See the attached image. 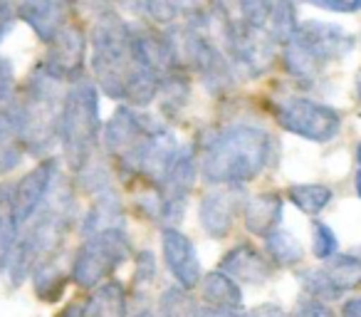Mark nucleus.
Instances as JSON below:
<instances>
[{"label": "nucleus", "mask_w": 361, "mask_h": 317, "mask_svg": "<svg viewBox=\"0 0 361 317\" xmlns=\"http://www.w3.org/2000/svg\"><path fill=\"white\" fill-rule=\"evenodd\" d=\"M99 92L87 77L70 82V90L62 97L60 129L57 141L62 144V156L67 167L80 174L92 164L94 146L99 141Z\"/></svg>", "instance_id": "39448f33"}, {"label": "nucleus", "mask_w": 361, "mask_h": 317, "mask_svg": "<svg viewBox=\"0 0 361 317\" xmlns=\"http://www.w3.org/2000/svg\"><path fill=\"white\" fill-rule=\"evenodd\" d=\"M198 317H250V315H247V312H240V310H231V307L206 305V307H198Z\"/></svg>", "instance_id": "473e14b6"}, {"label": "nucleus", "mask_w": 361, "mask_h": 317, "mask_svg": "<svg viewBox=\"0 0 361 317\" xmlns=\"http://www.w3.org/2000/svg\"><path fill=\"white\" fill-rule=\"evenodd\" d=\"M32 282H35V295L45 302H55L62 297L67 287V275L55 265V263H42L35 273H32Z\"/></svg>", "instance_id": "5701e85b"}, {"label": "nucleus", "mask_w": 361, "mask_h": 317, "mask_svg": "<svg viewBox=\"0 0 361 317\" xmlns=\"http://www.w3.org/2000/svg\"><path fill=\"white\" fill-rule=\"evenodd\" d=\"M82 317H126V290L114 280L99 285L87 297Z\"/></svg>", "instance_id": "6ab92c4d"}, {"label": "nucleus", "mask_w": 361, "mask_h": 317, "mask_svg": "<svg viewBox=\"0 0 361 317\" xmlns=\"http://www.w3.org/2000/svg\"><path fill=\"white\" fill-rule=\"evenodd\" d=\"M16 20H18V11L13 6V0H0V42L13 30Z\"/></svg>", "instance_id": "2f4dec72"}, {"label": "nucleus", "mask_w": 361, "mask_h": 317, "mask_svg": "<svg viewBox=\"0 0 361 317\" xmlns=\"http://www.w3.org/2000/svg\"><path fill=\"white\" fill-rule=\"evenodd\" d=\"M354 189H356V196L361 198V144L356 146V179H354Z\"/></svg>", "instance_id": "c9c22d12"}, {"label": "nucleus", "mask_w": 361, "mask_h": 317, "mask_svg": "<svg viewBox=\"0 0 361 317\" xmlns=\"http://www.w3.org/2000/svg\"><path fill=\"white\" fill-rule=\"evenodd\" d=\"M164 129V121L141 114L139 109L126 104L119 107L106 121L104 131H102V144L124 177L141 179V164H144L146 151H149L154 136Z\"/></svg>", "instance_id": "0eeeda50"}, {"label": "nucleus", "mask_w": 361, "mask_h": 317, "mask_svg": "<svg viewBox=\"0 0 361 317\" xmlns=\"http://www.w3.org/2000/svg\"><path fill=\"white\" fill-rule=\"evenodd\" d=\"M161 317H198V305L183 287H169L161 295Z\"/></svg>", "instance_id": "393cba45"}, {"label": "nucleus", "mask_w": 361, "mask_h": 317, "mask_svg": "<svg viewBox=\"0 0 361 317\" xmlns=\"http://www.w3.org/2000/svg\"><path fill=\"white\" fill-rule=\"evenodd\" d=\"M341 317H361V297H351L341 305Z\"/></svg>", "instance_id": "f704fd0d"}, {"label": "nucleus", "mask_w": 361, "mask_h": 317, "mask_svg": "<svg viewBox=\"0 0 361 317\" xmlns=\"http://www.w3.org/2000/svg\"><path fill=\"white\" fill-rule=\"evenodd\" d=\"M272 114L285 131L317 144H326L341 131L339 112L305 95L280 97L277 102H272Z\"/></svg>", "instance_id": "1a4fd4ad"}, {"label": "nucleus", "mask_w": 361, "mask_h": 317, "mask_svg": "<svg viewBox=\"0 0 361 317\" xmlns=\"http://www.w3.org/2000/svg\"><path fill=\"white\" fill-rule=\"evenodd\" d=\"M319 270L324 273L326 282L339 297L341 292L361 290V256H354V253L334 256L329 261H324V265Z\"/></svg>", "instance_id": "a211bd4d"}, {"label": "nucleus", "mask_w": 361, "mask_h": 317, "mask_svg": "<svg viewBox=\"0 0 361 317\" xmlns=\"http://www.w3.org/2000/svg\"><path fill=\"white\" fill-rule=\"evenodd\" d=\"M250 317H287V312L282 310L280 305H272V302H265V305H257L255 310L247 312Z\"/></svg>", "instance_id": "72a5a7b5"}, {"label": "nucleus", "mask_w": 361, "mask_h": 317, "mask_svg": "<svg viewBox=\"0 0 361 317\" xmlns=\"http://www.w3.org/2000/svg\"><path fill=\"white\" fill-rule=\"evenodd\" d=\"M92 72L106 97L139 109L159 97L161 72L146 47L141 25L134 28L111 8L92 28Z\"/></svg>", "instance_id": "f257e3e1"}, {"label": "nucleus", "mask_w": 361, "mask_h": 317, "mask_svg": "<svg viewBox=\"0 0 361 317\" xmlns=\"http://www.w3.org/2000/svg\"><path fill=\"white\" fill-rule=\"evenodd\" d=\"M134 317H154V315H151V312L149 310H141V312H136V315Z\"/></svg>", "instance_id": "58836bf2"}, {"label": "nucleus", "mask_w": 361, "mask_h": 317, "mask_svg": "<svg viewBox=\"0 0 361 317\" xmlns=\"http://www.w3.org/2000/svg\"><path fill=\"white\" fill-rule=\"evenodd\" d=\"M180 16L178 0H144V18L159 23V25H173V20Z\"/></svg>", "instance_id": "bb28decb"}, {"label": "nucleus", "mask_w": 361, "mask_h": 317, "mask_svg": "<svg viewBox=\"0 0 361 317\" xmlns=\"http://www.w3.org/2000/svg\"><path fill=\"white\" fill-rule=\"evenodd\" d=\"M72 0H20L16 6L18 20H23L42 42H50L67 25Z\"/></svg>", "instance_id": "4468645a"}, {"label": "nucleus", "mask_w": 361, "mask_h": 317, "mask_svg": "<svg viewBox=\"0 0 361 317\" xmlns=\"http://www.w3.org/2000/svg\"><path fill=\"white\" fill-rule=\"evenodd\" d=\"M23 154H25V146L20 141L18 114L11 100L0 107V177L16 172L23 162Z\"/></svg>", "instance_id": "f3484780"}, {"label": "nucleus", "mask_w": 361, "mask_h": 317, "mask_svg": "<svg viewBox=\"0 0 361 317\" xmlns=\"http://www.w3.org/2000/svg\"><path fill=\"white\" fill-rule=\"evenodd\" d=\"M307 6L322 8L329 13H359L361 0H305Z\"/></svg>", "instance_id": "7c9ffc66"}, {"label": "nucleus", "mask_w": 361, "mask_h": 317, "mask_svg": "<svg viewBox=\"0 0 361 317\" xmlns=\"http://www.w3.org/2000/svg\"><path fill=\"white\" fill-rule=\"evenodd\" d=\"M245 196H243L240 186H223L216 191L206 193L198 208V218H201V228L211 238H223L231 231L233 221L240 213Z\"/></svg>", "instance_id": "ddd939ff"}, {"label": "nucleus", "mask_w": 361, "mask_h": 317, "mask_svg": "<svg viewBox=\"0 0 361 317\" xmlns=\"http://www.w3.org/2000/svg\"><path fill=\"white\" fill-rule=\"evenodd\" d=\"M62 317H82V307L80 305H70L65 312H62Z\"/></svg>", "instance_id": "e433bc0d"}, {"label": "nucleus", "mask_w": 361, "mask_h": 317, "mask_svg": "<svg viewBox=\"0 0 361 317\" xmlns=\"http://www.w3.org/2000/svg\"><path fill=\"white\" fill-rule=\"evenodd\" d=\"M13 90H16V70H13V62L0 55V107L13 100Z\"/></svg>", "instance_id": "c85d7f7f"}, {"label": "nucleus", "mask_w": 361, "mask_h": 317, "mask_svg": "<svg viewBox=\"0 0 361 317\" xmlns=\"http://www.w3.org/2000/svg\"><path fill=\"white\" fill-rule=\"evenodd\" d=\"M161 248H164L166 268L176 277L178 287L193 290L196 285H201V277H203L201 261H198L196 246L191 243V238L183 236L178 228H164Z\"/></svg>", "instance_id": "f8f14e48"}, {"label": "nucleus", "mask_w": 361, "mask_h": 317, "mask_svg": "<svg viewBox=\"0 0 361 317\" xmlns=\"http://www.w3.org/2000/svg\"><path fill=\"white\" fill-rule=\"evenodd\" d=\"M11 186L13 184H6L0 189V270H6L8 258H11L18 238V226L11 213Z\"/></svg>", "instance_id": "b1692460"}, {"label": "nucleus", "mask_w": 361, "mask_h": 317, "mask_svg": "<svg viewBox=\"0 0 361 317\" xmlns=\"http://www.w3.org/2000/svg\"><path fill=\"white\" fill-rule=\"evenodd\" d=\"M154 275H156V263H154V256L151 251L141 253L139 261H136V270H134V290H144L154 282Z\"/></svg>", "instance_id": "cd10ccee"}, {"label": "nucleus", "mask_w": 361, "mask_h": 317, "mask_svg": "<svg viewBox=\"0 0 361 317\" xmlns=\"http://www.w3.org/2000/svg\"><path fill=\"white\" fill-rule=\"evenodd\" d=\"M356 100H359V104H361V70H359V75H356Z\"/></svg>", "instance_id": "4c0bfd02"}, {"label": "nucleus", "mask_w": 361, "mask_h": 317, "mask_svg": "<svg viewBox=\"0 0 361 317\" xmlns=\"http://www.w3.org/2000/svg\"><path fill=\"white\" fill-rule=\"evenodd\" d=\"M72 223V201L60 198L47 208H40L25 226L18 231L16 246L8 258V277L13 285H20L27 275L37 270L42 263H50L52 253L62 246Z\"/></svg>", "instance_id": "423d86ee"}, {"label": "nucleus", "mask_w": 361, "mask_h": 317, "mask_svg": "<svg viewBox=\"0 0 361 317\" xmlns=\"http://www.w3.org/2000/svg\"><path fill=\"white\" fill-rule=\"evenodd\" d=\"M85 55H87V37L80 25L67 23L50 42H47V55L40 62L52 77L60 82H75L80 80L85 70Z\"/></svg>", "instance_id": "9b49d317"}, {"label": "nucleus", "mask_w": 361, "mask_h": 317, "mask_svg": "<svg viewBox=\"0 0 361 317\" xmlns=\"http://www.w3.org/2000/svg\"><path fill=\"white\" fill-rule=\"evenodd\" d=\"M201 292H203V300L213 307L240 310L243 305V290L238 287V282L233 277H228L221 270L208 273L206 277H201Z\"/></svg>", "instance_id": "aec40b11"}, {"label": "nucleus", "mask_w": 361, "mask_h": 317, "mask_svg": "<svg viewBox=\"0 0 361 317\" xmlns=\"http://www.w3.org/2000/svg\"><path fill=\"white\" fill-rule=\"evenodd\" d=\"M354 50V37L334 23L305 20L282 42V65L302 87L317 85L322 72Z\"/></svg>", "instance_id": "7ed1b4c3"}, {"label": "nucleus", "mask_w": 361, "mask_h": 317, "mask_svg": "<svg viewBox=\"0 0 361 317\" xmlns=\"http://www.w3.org/2000/svg\"><path fill=\"white\" fill-rule=\"evenodd\" d=\"M287 317H334V312H331V307L324 305L322 300H312V297H307V300L297 302L295 310H292Z\"/></svg>", "instance_id": "c756f323"}, {"label": "nucleus", "mask_w": 361, "mask_h": 317, "mask_svg": "<svg viewBox=\"0 0 361 317\" xmlns=\"http://www.w3.org/2000/svg\"><path fill=\"white\" fill-rule=\"evenodd\" d=\"M129 253L131 243L126 228H109V231L85 238L75 256V263H72V282L85 290L99 287L129 258Z\"/></svg>", "instance_id": "6e6552de"}, {"label": "nucleus", "mask_w": 361, "mask_h": 317, "mask_svg": "<svg viewBox=\"0 0 361 317\" xmlns=\"http://www.w3.org/2000/svg\"><path fill=\"white\" fill-rule=\"evenodd\" d=\"M62 97H65L62 82L52 77L42 65H37L27 77L23 95L13 100L25 154L45 156L57 144Z\"/></svg>", "instance_id": "20e7f679"}, {"label": "nucleus", "mask_w": 361, "mask_h": 317, "mask_svg": "<svg viewBox=\"0 0 361 317\" xmlns=\"http://www.w3.org/2000/svg\"><path fill=\"white\" fill-rule=\"evenodd\" d=\"M331 198H334V191L324 184H295L287 189V201L295 203L302 213H310V216L324 211Z\"/></svg>", "instance_id": "412c9836"}, {"label": "nucleus", "mask_w": 361, "mask_h": 317, "mask_svg": "<svg viewBox=\"0 0 361 317\" xmlns=\"http://www.w3.org/2000/svg\"><path fill=\"white\" fill-rule=\"evenodd\" d=\"M312 251H314V256L319 258L322 263L334 258L336 251H339V243H336L334 231H331L326 223H322V221L312 223Z\"/></svg>", "instance_id": "a878e982"}, {"label": "nucleus", "mask_w": 361, "mask_h": 317, "mask_svg": "<svg viewBox=\"0 0 361 317\" xmlns=\"http://www.w3.org/2000/svg\"><path fill=\"white\" fill-rule=\"evenodd\" d=\"M265 251L277 265H285V268H292L297 263H302L305 258V248L302 243L292 236L290 231H282V228H275L265 236Z\"/></svg>", "instance_id": "4be33fe9"}, {"label": "nucleus", "mask_w": 361, "mask_h": 317, "mask_svg": "<svg viewBox=\"0 0 361 317\" xmlns=\"http://www.w3.org/2000/svg\"><path fill=\"white\" fill-rule=\"evenodd\" d=\"M221 273H226L233 280L247 282V285H262L272 277V265L250 243H238L223 256Z\"/></svg>", "instance_id": "2eb2a0df"}, {"label": "nucleus", "mask_w": 361, "mask_h": 317, "mask_svg": "<svg viewBox=\"0 0 361 317\" xmlns=\"http://www.w3.org/2000/svg\"><path fill=\"white\" fill-rule=\"evenodd\" d=\"M57 172H60L57 159L47 156L32 172H27L20 181L11 186V213L18 231L42 208L45 198L50 196V189L57 179Z\"/></svg>", "instance_id": "9d476101"}, {"label": "nucleus", "mask_w": 361, "mask_h": 317, "mask_svg": "<svg viewBox=\"0 0 361 317\" xmlns=\"http://www.w3.org/2000/svg\"><path fill=\"white\" fill-rule=\"evenodd\" d=\"M282 208H285V201L280 196H275V193H260V196L245 198V203L240 208V218L247 231L265 238L267 233L280 226Z\"/></svg>", "instance_id": "dca6fc26"}, {"label": "nucleus", "mask_w": 361, "mask_h": 317, "mask_svg": "<svg viewBox=\"0 0 361 317\" xmlns=\"http://www.w3.org/2000/svg\"><path fill=\"white\" fill-rule=\"evenodd\" d=\"M272 156V136L262 126L228 124L203 141L201 174L213 186H243L255 181Z\"/></svg>", "instance_id": "f03ea898"}]
</instances>
